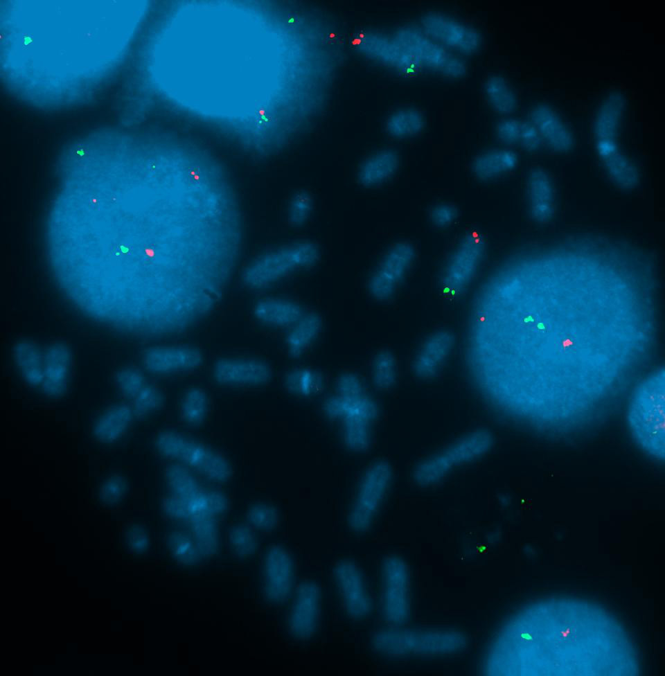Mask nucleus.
<instances>
[{"mask_svg": "<svg viewBox=\"0 0 665 676\" xmlns=\"http://www.w3.org/2000/svg\"><path fill=\"white\" fill-rule=\"evenodd\" d=\"M334 392L323 402L328 418L338 426L344 445L362 452L370 443L371 427L378 416L376 402L364 382L353 373L339 375Z\"/></svg>", "mask_w": 665, "mask_h": 676, "instance_id": "1", "label": "nucleus"}, {"mask_svg": "<svg viewBox=\"0 0 665 676\" xmlns=\"http://www.w3.org/2000/svg\"><path fill=\"white\" fill-rule=\"evenodd\" d=\"M493 445L489 431L469 432L418 463L413 470V480L421 487L437 484L459 467L486 455Z\"/></svg>", "mask_w": 665, "mask_h": 676, "instance_id": "2", "label": "nucleus"}, {"mask_svg": "<svg viewBox=\"0 0 665 676\" xmlns=\"http://www.w3.org/2000/svg\"><path fill=\"white\" fill-rule=\"evenodd\" d=\"M156 445L164 456L182 463L212 481L224 483L231 476L230 463L223 454L186 434L163 432L157 436Z\"/></svg>", "mask_w": 665, "mask_h": 676, "instance_id": "3", "label": "nucleus"}, {"mask_svg": "<svg viewBox=\"0 0 665 676\" xmlns=\"http://www.w3.org/2000/svg\"><path fill=\"white\" fill-rule=\"evenodd\" d=\"M393 35L410 55L418 69H425L450 79H459L468 72L463 57L445 48L418 26L406 25Z\"/></svg>", "mask_w": 665, "mask_h": 676, "instance_id": "4", "label": "nucleus"}, {"mask_svg": "<svg viewBox=\"0 0 665 676\" xmlns=\"http://www.w3.org/2000/svg\"><path fill=\"white\" fill-rule=\"evenodd\" d=\"M392 479V467L387 461H376L366 469L347 515V526L353 533L363 534L370 530L390 489Z\"/></svg>", "mask_w": 665, "mask_h": 676, "instance_id": "5", "label": "nucleus"}, {"mask_svg": "<svg viewBox=\"0 0 665 676\" xmlns=\"http://www.w3.org/2000/svg\"><path fill=\"white\" fill-rule=\"evenodd\" d=\"M319 256V247L314 242H302L289 245L251 263L245 272L244 283L252 289L267 287L293 272L314 265Z\"/></svg>", "mask_w": 665, "mask_h": 676, "instance_id": "6", "label": "nucleus"}, {"mask_svg": "<svg viewBox=\"0 0 665 676\" xmlns=\"http://www.w3.org/2000/svg\"><path fill=\"white\" fill-rule=\"evenodd\" d=\"M475 233L462 235L449 253L439 276V287L448 297H458L470 287L480 268L486 253L487 242Z\"/></svg>", "mask_w": 665, "mask_h": 676, "instance_id": "7", "label": "nucleus"}, {"mask_svg": "<svg viewBox=\"0 0 665 676\" xmlns=\"http://www.w3.org/2000/svg\"><path fill=\"white\" fill-rule=\"evenodd\" d=\"M330 584L335 603L351 622L366 620L372 611V598L359 564L349 558L337 560L330 570Z\"/></svg>", "mask_w": 665, "mask_h": 676, "instance_id": "8", "label": "nucleus"}, {"mask_svg": "<svg viewBox=\"0 0 665 676\" xmlns=\"http://www.w3.org/2000/svg\"><path fill=\"white\" fill-rule=\"evenodd\" d=\"M258 578L260 595L267 604L285 603L294 592V562L289 551L279 544L267 546L261 555Z\"/></svg>", "mask_w": 665, "mask_h": 676, "instance_id": "9", "label": "nucleus"}, {"mask_svg": "<svg viewBox=\"0 0 665 676\" xmlns=\"http://www.w3.org/2000/svg\"><path fill=\"white\" fill-rule=\"evenodd\" d=\"M415 245L409 241L393 244L384 254L368 283L373 299L386 301L392 299L407 278L416 259Z\"/></svg>", "mask_w": 665, "mask_h": 676, "instance_id": "10", "label": "nucleus"}, {"mask_svg": "<svg viewBox=\"0 0 665 676\" xmlns=\"http://www.w3.org/2000/svg\"><path fill=\"white\" fill-rule=\"evenodd\" d=\"M419 27L434 41L462 57L477 53L483 44L478 29L440 12L424 13L420 19Z\"/></svg>", "mask_w": 665, "mask_h": 676, "instance_id": "11", "label": "nucleus"}, {"mask_svg": "<svg viewBox=\"0 0 665 676\" xmlns=\"http://www.w3.org/2000/svg\"><path fill=\"white\" fill-rule=\"evenodd\" d=\"M290 598L284 624L285 633L294 641H308L314 637L320 626V586L314 580L302 581Z\"/></svg>", "mask_w": 665, "mask_h": 676, "instance_id": "12", "label": "nucleus"}, {"mask_svg": "<svg viewBox=\"0 0 665 676\" xmlns=\"http://www.w3.org/2000/svg\"><path fill=\"white\" fill-rule=\"evenodd\" d=\"M380 606L383 619L392 625L403 623L408 615V579L403 562L386 558L381 565Z\"/></svg>", "mask_w": 665, "mask_h": 676, "instance_id": "13", "label": "nucleus"}, {"mask_svg": "<svg viewBox=\"0 0 665 676\" xmlns=\"http://www.w3.org/2000/svg\"><path fill=\"white\" fill-rule=\"evenodd\" d=\"M456 344V335L449 329H438L420 342L411 363L413 374L422 380L438 377L448 362Z\"/></svg>", "mask_w": 665, "mask_h": 676, "instance_id": "14", "label": "nucleus"}, {"mask_svg": "<svg viewBox=\"0 0 665 676\" xmlns=\"http://www.w3.org/2000/svg\"><path fill=\"white\" fill-rule=\"evenodd\" d=\"M213 375L222 384L258 386L269 381L272 371L267 364L259 359L224 358L214 364Z\"/></svg>", "mask_w": 665, "mask_h": 676, "instance_id": "15", "label": "nucleus"}, {"mask_svg": "<svg viewBox=\"0 0 665 676\" xmlns=\"http://www.w3.org/2000/svg\"><path fill=\"white\" fill-rule=\"evenodd\" d=\"M202 362V356L198 350L185 346L152 348L143 356L146 369L157 374L193 370Z\"/></svg>", "mask_w": 665, "mask_h": 676, "instance_id": "16", "label": "nucleus"}, {"mask_svg": "<svg viewBox=\"0 0 665 676\" xmlns=\"http://www.w3.org/2000/svg\"><path fill=\"white\" fill-rule=\"evenodd\" d=\"M362 52L377 62L400 72L411 73L417 66L395 37L380 32L369 33Z\"/></svg>", "mask_w": 665, "mask_h": 676, "instance_id": "17", "label": "nucleus"}, {"mask_svg": "<svg viewBox=\"0 0 665 676\" xmlns=\"http://www.w3.org/2000/svg\"><path fill=\"white\" fill-rule=\"evenodd\" d=\"M529 122L537 130L542 140L552 150L567 152L571 149V132L550 106L539 104L533 107L529 112Z\"/></svg>", "mask_w": 665, "mask_h": 676, "instance_id": "18", "label": "nucleus"}, {"mask_svg": "<svg viewBox=\"0 0 665 676\" xmlns=\"http://www.w3.org/2000/svg\"><path fill=\"white\" fill-rule=\"evenodd\" d=\"M518 163L515 152L508 148H493L476 155L470 171L480 181H490L513 170Z\"/></svg>", "mask_w": 665, "mask_h": 676, "instance_id": "19", "label": "nucleus"}, {"mask_svg": "<svg viewBox=\"0 0 665 676\" xmlns=\"http://www.w3.org/2000/svg\"><path fill=\"white\" fill-rule=\"evenodd\" d=\"M527 199L531 217L538 222H549L554 213L553 187L541 168H533L527 177Z\"/></svg>", "mask_w": 665, "mask_h": 676, "instance_id": "20", "label": "nucleus"}, {"mask_svg": "<svg viewBox=\"0 0 665 676\" xmlns=\"http://www.w3.org/2000/svg\"><path fill=\"white\" fill-rule=\"evenodd\" d=\"M166 553L170 562L181 570H194L204 560L203 548L194 536L182 530H174L166 538Z\"/></svg>", "mask_w": 665, "mask_h": 676, "instance_id": "21", "label": "nucleus"}, {"mask_svg": "<svg viewBox=\"0 0 665 676\" xmlns=\"http://www.w3.org/2000/svg\"><path fill=\"white\" fill-rule=\"evenodd\" d=\"M71 366L70 350L62 343L47 348L44 358L43 387L50 395H57L66 388Z\"/></svg>", "mask_w": 665, "mask_h": 676, "instance_id": "22", "label": "nucleus"}, {"mask_svg": "<svg viewBox=\"0 0 665 676\" xmlns=\"http://www.w3.org/2000/svg\"><path fill=\"white\" fill-rule=\"evenodd\" d=\"M400 164L398 152L393 149L380 150L369 157L359 168L357 178L361 185L371 188L389 180Z\"/></svg>", "mask_w": 665, "mask_h": 676, "instance_id": "23", "label": "nucleus"}, {"mask_svg": "<svg viewBox=\"0 0 665 676\" xmlns=\"http://www.w3.org/2000/svg\"><path fill=\"white\" fill-rule=\"evenodd\" d=\"M254 313L261 323L278 327H291L304 314L299 303L283 299H263L256 305Z\"/></svg>", "mask_w": 665, "mask_h": 676, "instance_id": "24", "label": "nucleus"}, {"mask_svg": "<svg viewBox=\"0 0 665 676\" xmlns=\"http://www.w3.org/2000/svg\"><path fill=\"white\" fill-rule=\"evenodd\" d=\"M322 326L320 315L316 312L304 313L292 325L285 337L288 353L292 357H299L310 347L319 335Z\"/></svg>", "mask_w": 665, "mask_h": 676, "instance_id": "25", "label": "nucleus"}, {"mask_svg": "<svg viewBox=\"0 0 665 676\" xmlns=\"http://www.w3.org/2000/svg\"><path fill=\"white\" fill-rule=\"evenodd\" d=\"M484 98L490 108L497 114L513 113L517 106V97L511 84L500 75L488 76L483 84Z\"/></svg>", "mask_w": 665, "mask_h": 676, "instance_id": "26", "label": "nucleus"}, {"mask_svg": "<svg viewBox=\"0 0 665 676\" xmlns=\"http://www.w3.org/2000/svg\"><path fill=\"white\" fill-rule=\"evenodd\" d=\"M426 119L423 113L414 107H404L392 112L385 122L387 134L396 139H409L424 130Z\"/></svg>", "mask_w": 665, "mask_h": 676, "instance_id": "27", "label": "nucleus"}, {"mask_svg": "<svg viewBox=\"0 0 665 676\" xmlns=\"http://www.w3.org/2000/svg\"><path fill=\"white\" fill-rule=\"evenodd\" d=\"M13 355L22 377L27 382L32 385L42 383L44 361L35 344L28 341H19L14 347Z\"/></svg>", "mask_w": 665, "mask_h": 676, "instance_id": "28", "label": "nucleus"}, {"mask_svg": "<svg viewBox=\"0 0 665 676\" xmlns=\"http://www.w3.org/2000/svg\"><path fill=\"white\" fill-rule=\"evenodd\" d=\"M370 372L376 389L387 391L393 388L398 377V362L393 353L387 348L378 350L371 359Z\"/></svg>", "mask_w": 665, "mask_h": 676, "instance_id": "29", "label": "nucleus"}, {"mask_svg": "<svg viewBox=\"0 0 665 676\" xmlns=\"http://www.w3.org/2000/svg\"><path fill=\"white\" fill-rule=\"evenodd\" d=\"M285 389L296 395L308 397L319 393L325 380L321 372L308 367H299L290 371L285 375Z\"/></svg>", "mask_w": 665, "mask_h": 676, "instance_id": "30", "label": "nucleus"}, {"mask_svg": "<svg viewBox=\"0 0 665 676\" xmlns=\"http://www.w3.org/2000/svg\"><path fill=\"white\" fill-rule=\"evenodd\" d=\"M227 544L231 555L237 560H250L258 549V538L254 530L247 524H238L230 528Z\"/></svg>", "mask_w": 665, "mask_h": 676, "instance_id": "31", "label": "nucleus"}, {"mask_svg": "<svg viewBox=\"0 0 665 676\" xmlns=\"http://www.w3.org/2000/svg\"><path fill=\"white\" fill-rule=\"evenodd\" d=\"M208 398L206 393L200 388H192L185 392L180 404V416L188 425H202L206 416Z\"/></svg>", "mask_w": 665, "mask_h": 676, "instance_id": "32", "label": "nucleus"}, {"mask_svg": "<svg viewBox=\"0 0 665 676\" xmlns=\"http://www.w3.org/2000/svg\"><path fill=\"white\" fill-rule=\"evenodd\" d=\"M620 95H610L600 108L596 119V133L601 138L612 139L616 133L622 110Z\"/></svg>", "mask_w": 665, "mask_h": 676, "instance_id": "33", "label": "nucleus"}, {"mask_svg": "<svg viewBox=\"0 0 665 676\" xmlns=\"http://www.w3.org/2000/svg\"><path fill=\"white\" fill-rule=\"evenodd\" d=\"M609 176L615 184L623 188H632L638 181L635 166L624 156L616 153L606 159Z\"/></svg>", "mask_w": 665, "mask_h": 676, "instance_id": "34", "label": "nucleus"}, {"mask_svg": "<svg viewBox=\"0 0 665 676\" xmlns=\"http://www.w3.org/2000/svg\"><path fill=\"white\" fill-rule=\"evenodd\" d=\"M245 520L254 529L271 531L277 525L278 513L272 506L258 503L249 506L245 513Z\"/></svg>", "mask_w": 665, "mask_h": 676, "instance_id": "35", "label": "nucleus"}, {"mask_svg": "<svg viewBox=\"0 0 665 676\" xmlns=\"http://www.w3.org/2000/svg\"><path fill=\"white\" fill-rule=\"evenodd\" d=\"M459 217V210L454 204L442 202L433 205L428 211V219L432 225L438 229H445L452 225Z\"/></svg>", "mask_w": 665, "mask_h": 676, "instance_id": "36", "label": "nucleus"}, {"mask_svg": "<svg viewBox=\"0 0 665 676\" xmlns=\"http://www.w3.org/2000/svg\"><path fill=\"white\" fill-rule=\"evenodd\" d=\"M522 121L506 118L496 124L495 132L497 139L506 145H518L521 136Z\"/></svg>", "mask_w": 665, "mask_h": 676, "instance_id": "37", "label": "nucleus"}, {"mask_svg": "<svg viewBox=\"0 0 665 676\" xmlns=\"http://www.w3.org/2000/svg\"><path fill=\"white\" fill-rule=\"evenodd\" d=\"M162 402L161 393L152 386H145L136 395L135 411L139 415H145L159 408Z\"/></svg>", "mask_w": 665, "mask_h": 676, "instance_id": "38", "label": "nucleus"}, {"mask_svg": "<svg viewBox=\"0 0 665 676\" xmlns=\"http://www.w3.org/2000/svg\"><path fill=\"white\" fill-rule=\"evenodd\" d=\"M312 206V199L307 192H299L292 200L290 206V220L294 225H301L309 217Z\"/></svg>", "mask_w": 665, "mask_h": 676, "instance_id": "39", "label": "nucleus"}, {"mask_svg": "<svg viewBox=\"0 0 665 676\" xmlns=\"http://www.w3.org/2000/svg\"><path fill=\"white\" fill-rule=\"evenodd\" d=\"M127 549L135 557L145 555L150 549V539L147 531L140 525H134L128 531Z\"/></svg>", "mask_w": 665, "mask_h": 676, "instance_id": "40", "label": "nucleus"}, {"mask_svg": "<svg viewBox=\"0 0 665 676\" xmlns=\"http://www.w3.org/2000/svg\"><path fill=\"white\" fill-rule=\"evenodd\" d=\"M116 377L120 387L128 395L136 396L143 387V377L136 370H123Z\"/></svg>", "mask_w": 665, "mask_h": 676, "instance_id": "41", "label": "nucleus"}, {"mask_svg": "<svg viewBox=\"0 0 665 676\" xmlns=\"http://www.w3.org/2000/svg\"><path fill=\"white\" fill-rule=\"evenodd\" d=\"M542 144V140L535 127L529 121H522L518 145L528 152H536L541 148Z\"/></svg>", "mask_w": 665, "mask_h": 676, "instance_id": "42", "label": "nucleus"}, {"mask_svg": "<svg viewBox=\"0 0 665 676\" xmlns=\"http://www.w3.org/2000/svg\"><path fill=\"white\" fill-rule=\"evenodd\" d=\"M598 150L601 156L608 159L617 153V145L612 139L601 138L598 140Z\"/></svg>", "mask_w": 665, "mask_h": 676, "instance_id": "43", "label": "nucleus"}]
</instances>
